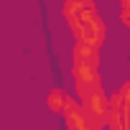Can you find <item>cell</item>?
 Returning <instances> with one entry per match:
<instances>
[{
  "mask_svg": "<svg viewBox=\"0 0 130 130\" xmlns=\"http://www.w3.org/2000/svg\"><path fill=\"white\" fill-rule=\"evenodd\" d=\"M61 15L74 36V43L102 48V43L107 41V26L97 10L94 0H64Z\"/></svg>",
  "mask_w": 130,
  "mask_h": 130,
  "instance_id": "obj_1",
  "label": "cell"
},
{
  "mask_svg": "<svg viewBox=\"0 0 130 130\" xmlns=\"http://www.w3.org/2000/svg\"><path fill=\"white\" fill-rule=\"evenodd\" d=\"M72 82L77 100L92 94L100 84V48L87 43H74L72 48Z\"/></svg>",
  "mask_w": 130,
  "mask_h": 130,
  "instance_id": "obj_2",
  "label": "cell"
},
{
  "mask_svg": "<svg viewBox=\"0 0 130 130\" xmlns=\"http://www.w3.org/2000/svg\"><path fill=\"white\" fill-rule=\"evenodd\" d=\"M82 102V107H84V115L89 117V122H92V127L94 130H102V127H107V122H110V107H112V97L102 89V87H97L92 94H87L84 100H79Z\"/></svg>",
  "mask_w": 130,
  "mask_h": 130,
  "instance_id": "obj_3",
  "label": "cell"
},
{
  "mask_svg": "<svg viewBox=\"0 0 130 130\" xmlns=\"http://www.w3.org/2000/svg\"><path fill=\"white\" fill-rule=\"evenodd\" d=\"M110 97H112V107H110L107 130H130V100L122 97L117 89Z\"/></svg>",
  "mask_w": 130,
  "mask_h": 130,
  "instance_id": "obj_4",
  "label": "cell"
},
{
  "mask_svg": "<svg viewBox=\"0 0 130 130\" xmlns=\"http://www.w3.org/2000/svg\"><path fill=\"white\" fill-rule=\"evenodd\" d=\"M61 120H64V127H67V130H94V127H92V122H89V117L84 115L82 102H79L77 97H72V100H69V105L64 107Z\"/></svg>",
  "mask_w": 130,
  "mask_h": 130,
  "instance_id": "obj_5",
  "label": "cell"
},
{
  "mask_svg": "<svg viewBox=\"0 0 130 130\" xmlns=\"http://www.w3.org/2000/svg\"><path fill=\"white\" fill-rule=\"evenodd\" d=\"M69 100H72V94L64 89V87H51L48 89V94H46V107L51 110V112H64V107L69 105Z\"/></svg>",
  "mask_w": 130,
  "mask_h": 130,
  "instance_id": "obj_6",
  "label": "cell"
},
{
  "mask_svg": "<svg viewBox=\"0 0 130 130\" xmlns=\"http://www.w3.org/2000/svg\"><path fill=\"white\" fill-rule=\"evenodd\" d=\"M117 18L125 28H130V0H120V10H117Z\"/></svg>",
  "mask_w": 130,
  "mask_h": 130,
  "instance_id": "obj_7",
  "label": "cell"
},
{
  "mask_svg": "<svg viewBox=\"0 0 130 130\" xmlns=\"http://www.w3.org/2000/svg\"><path fill=\"white\" fill-rule=\"evenodd\" d=\"M117 3H120V0H117Z\"/></svg>",
  "mask_w": 130,
  "mask_h": 130,
  "instance_id": "obj_8",
  "label": "cell"
}]
</instances>
